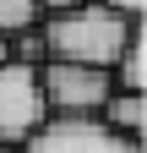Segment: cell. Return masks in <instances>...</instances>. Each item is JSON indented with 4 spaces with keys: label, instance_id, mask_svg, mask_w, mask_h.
<instances>
[{
    "label": "cell",
    "instance_id": "1",
    "mask_svg": "<svg viewBox=\"0 0 147 153\" xmlns=\"http://www.w3.org/2000/svg\"><path fill=\"white\" fill-rule=\"evenodd\" d=\"M142 16H120L98 6V0H82L71 11L38 16V38H44V60H82V66H115L131 27Z\"/></svg>",
    "mask_w": 147,
    "mask_h": 153
},
{
    "label": "cell",
    "instance_id": "2",
    "mask_svg": "<svg viewBox=\"0 0 147 153\" xmlns=\"http://www.w3.org/2000/svg\"><path fill=\"white\" fill-rule=\"evenodd\" d=\"M22 153H147V148L131 131H115L104 115H44L27 131Z\"/></svg>",
    "mask_w": 147,
    "mask_h": 153
},
{
    "label": "cell",
    "instance_id": "3",
    "mask_svg": "<svg viewBox=\"0 0 147 153\" xmlns=\"http://www.w3.org/2000/svg\"><path fill=\"white\" fill-rule=\"evenodd\" d=\"M38 88L49 115H98L104 99L115 93V71L82 60H38Z\"/></svg>",
    "mask_w": 147,
    "mask_h": 153
},
{
    "label": "cell",
    "instance_id": "4",
    "mask_svg": "<svg viewBox=\"0 0 147 153\" xmlns=\"http://www.w3.org/2000/svg\"><path fill=\"white\" fill-rule=\"evenodd\" d=\"M44 115H49V104H44V88H38V66L6 55V60H0V142L22 148L27 131L38 126Z\"/></svg>",
    "mask_w": 147,
    "mask_h": 153
},
{
    "label": "cell",
    "instance_id": "5",
    "mask_svg": "<svg viewBox=\"0 0 147 153\" xmlns=\"http://www.w3.org/2000/svg\"><path fill=\"white\" fill-rule=\"evenodd\" d=\"M98 115H104L115 131L142 137V131H147V93H142V88H115V93L104 99V109H98Z\"/></svg>",
    "mask_w": 147,
    "mask_h": 153
},
{
    "label": "cell",
    "instance_id": "6",
    "mask_svg": "<svg viewBox=\"0 0 147 153\" xmlns=\"http://www.w3.org/2000/svg\"><path fill=\"white\" fill-rule=\"evenodd\" d=\"M109 71H115V88H142V93H147V38H142V22L131 27L120 60L109 66Z\"/></svg>",
    "mask_w": 147,
    "mask_h": 153
},
{
    "label": "cell",
    "instance_id": "7",
    "mask_svg": "<svg viewBox=\"0 0 147 153\" xmlns=\"http://www.w3.org/2000/svg\"><path fill=\"white\" fill-rule=\"evenodd\" d=\"M38 22V0H0V33H22V27H33Z\"/></svg>",
    "mask_w": 147,
    "mask_h": 153
},
{
    "label": "cell",
    "instance_id": "8",
    "mask_svg": "<svg viewBox=\"0 0 147 153\" xmlns=\"http://www.w3.org/2000/svg\"><path fill=\"white\" fill-rule=\"evenodd\" d=\"M98 6L120 11V16H142V11H147V0H98Z\"/></svg>",
    "mask_w": 147,
    "mask_h": 153
},
{
    "label": "cell",
    "instance_id": "9",
    "mask_svg": "<svg viewBox=\"0 0 147 153\" xmlns=\"http://www.w3.org/2000/svg\"><path fill=\"white\" fill-rule=\"evenodd\" d=\"M71 6H82V0H38V16H54V11H71Z\"/></svg>",
    "mask_w": 147,
    "mask_h": 153
},
{
    "label": "cell",
    "instance_id": "10",
    "mask_svg": "<svg viewBox=\"0 0 147 153\" xmlns=\"http://www.w3.org/2000/svg\"><path fill=\"white\" fill-rule=\"evenodd\" d=\"M6 55H11V38H6V33H0V60H6Z\"/></svg>",
    "mask_w": 147,
    "mask_h": 153
},
{
    "label": "cell",
    "instance_id": "11",
    "mask_svg": "<svg viewBox=\"0 0 147 153\" xmlns=\"http://www.w3.org/2000/svg\"><path fill=\"white\" fill-rule=\"evenodd\" d=\"M0 153H16V148H6V142H0Z\"/></svg>",
    "mask_w": 147,
    "mask_h": 153
}]
</instances>
